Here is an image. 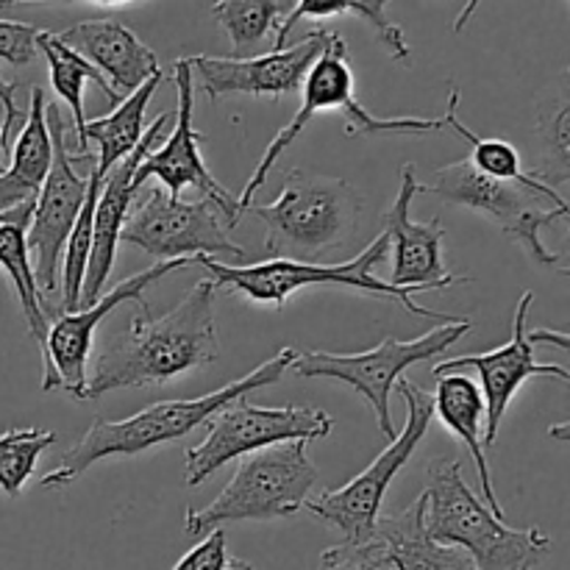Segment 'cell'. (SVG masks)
Returning a JSON list of instances; mask_svg holds the SVG:
<instances>
[{
	"label": "cell",
	"mask_w": 570,
	"mask_h": 570,
	"mask_svg": "<svg viewBox=\"0 0 570 570\" xmlns=\"http://www.w3.org/2000/svg\"><path fill=\"white\" fill-rule=\"evenodd\" d=\"M401 399L406 401V423L387 449L360 473L343 484L340 490L323 493L317 501H306L304 510L321 518L328 527L340 529L345 534V543H365L376 534V523L382 518V501L387 495L390 484L399 476L401 468L412 460L421 440L426 438L429 423H432V393L415 387L412 382L401 379L399 384Z\"/></svg>",
	"instance_id": "8fae6325"
},
{
	"label": "cell",
	"mask_w": 570,
	"mask_h": 570,
	"mask_svg": "<svg viewBox=\"0 0 570 570\" xmlns=\"http://www.w3.org/2000/svg\"><path fill=\"white\" fill-rule=\"evenodd\" d=\"M328 42L326 28L306 33L293 48L271 50L250 59H228V56H189L187 65L193 78H198V92L212 104L232 95L248 98H287L298 95L306 72L315 65Z\"/></svg>",
	"instance_id": "9a60e30c"
},
{
	"label": "cell",
	"mask_w": 570,
	"mask_h": 570,
	"mask_svg": "<svg viewBox=\"0 0 570 570\" xmlns=\"http://www.w3.org/2000/svg\"><path fill=\"white\" fill-rule=\"evenodd\" d=\"M317 111H343L345 115V134H429L445 128L443 117L440 120H426V117H376L365 109V106L356 100V81H354V67H351V53L345 39L337 31H328V42L323 48V53L317 56L315 65L306 72L304 83H301V109L295 111L293 120L282 128V131L273 137V142L267 145L265 156L256 165L254 176L248 178L245 189L237 198V212L239 217L248 212V206L254 204L256 193L262 189V184L267 181L271 170L276 167V161L282 159L284 150L301 137L306 126H309L312 117Z\"/></svg>",
	"instance_id": "5b68a950"
},
{
	"label": "cell",
	"mask_w": 570,
	"mask_h": 570,
	"mask_svg": "<svg viewBox=\"0 0 570 570\" xmlns=\"http://www.w3.org/2000/svg\"><path fill=\"white\" fill-rule=\"evenodd\" d=\"M26 200H33V198H28V195L22 193V189H17L14 184H11L9 178H6L3 173H0V212L14 209V206L26 204Z\"/></svg>",
	"instance_id": "e575fe53"
},
{
	"label": "cell",
	"mask_w": 570,
	"mask_h": 570,
	"mask_svg": "<svg viewBox=\"0 0 570 570\" xmlns=\"http://www.w3.org/2000/svg\"><path fill=\"white\" fill-rule=\"evenodd\" d=\"M53 443L56 434L48 429H9L0 434V490L9 499L22 493L42 451Z\"/></svg>",
	"instance_id": "f1b7e54d"
},
{
	"label": "cell",
	"mask_w": 570,
	"mask_h": 570,
	"mask_svg": "<svg viewBox=\"0 0 570 570\" xmlns=\"http://www.w3.org/2000/svg\"><path fill=\"white\" fill-rule=\"evenodd\" d=\"M61 45L87 59L117 98H128L156 76L159 59L154 50L120 20H87L56 33Z\"/></svg>",
	"instance_id": "ffe728a7"
},
{
	"label": "cell",
	"mask_w": 570,
	"mask_h": 570,
	"mask_svg": "<svg viewBox=\"0 0 570 570\" xmlns=\"http://www.w3.org/2000/svg\"><path fill=\"white\" fill-rule=\"evenodd\" d=\"M39 28L28 22L0 20V59L9 65H28L37 56Z\"/></svg>",
	"instance_id": "1f68e13d"
},
{
	"label": "cell",
	"mask_w": 570,
	"mask_h": 570,
	"mask_svg": "<svg viewBox=\"0 0 570 570\" xmlns=\"http://www.w3.org/2000/svg\"><path fill=\"white\" fill-rule=\"evenodd\" d=\"M317 570H395L387 546L379 538L365 543H340L321 554Z\"/></svg>",
	"instance_id": "4dcf8cb0"
},
{
	"label": "cell",
	"mask_w": 570,
	"mask_h": 570,
	"mask_svg": "<svg viewBox=\"0 0 570 570\" xmlns=\"http://www.w3.org/2000/svg\"><path fill=\"white\" fill-rule=\"evenodd\" d=\"M471 328L473 323L465 317H451V321L438 323V328H432L423 337H384L376 348L362 351V354H326V351L298 354V360L293 362V371L304 379H334V382L354 387L371 404L384 438L393 440L399 432H395L393 412H390V393L401 382L406 367L438 360L451 345L460 343Z\"/></svg>",
	"instance_id": "9c48e42d"
},
{
	"label": "cell",
	"mask_w": 570,
	"mask_h": 570,
	"mask_svg": "<svg viewBox=\"0 0 570 570\" xmlns=\"http://www.w3.org/2000/svg\"><path fill=\"white\" fill-rule=\"evenodd\" d=\"M423 495H417L406 510L379 518L376 534L387 546L395 570H473L465 551L434 543L423 527Z\"/></svg>",
	"instance_id": "603a6c76"
},
{
	"label": "cell",
	"mask_w": 570,
	"mask_h": 570,
	"mask_svg": "<svg viewBox=\"0 0 570 570\" xmlns=\"http://www.w3.org/2000/svg\"><path fill=\"white\" fill-rule=\"evenodd\" d=\"M209 432L198 445L184 449L187 462V488H198L212 473L220 471L232 460L256 454L262 449L282 443H309L332 434L334 417L317 406H256L248 395L228 404L226 410L209 417Z\"/></svg>",
	"instance_id": "30bf717a"
},
{
	"label": "cell",
	"mask_w": 570,
	"mask_h": 570,
	"mask_svg": "<svg viewBox=\"0 0 570 570\" xmlns=\"http://www.w3.org/2000/svg\"><path fill=\"white\" fill-rule=\"evenodd\" d=\"M37 50H42L45 59H48L50 83H53L56 95H59V98L70 106L72 120H76V134H78V154L76 156H89V154H83V122H87V117H83V83L95 81L98 87H104L106 98H109L115 106L120 104V98L111 92V87L106 83V78L100 76V72L95 70L87 59H81L76 50H70L67 45H61L56 33L39 31L37 33Z\"/></svg>",
	"instance_id": "484cf974"
},
{
	"label": "cell",
	"mask_w": 570,
	"mask_h": 570,
	"mask_svg": "<svg viewBox=\"0 0 570 570\" xmlns=\"http://www.w3.org/2000/svg\"><path fill=\"white\" fill-rule=\"evenodd\" d=\"M362 204V195L345 178L289 170L278 198L250 204L248 212L265 223V250L273 259L312 262L354 237Z\"/></svg>",
	"instance_id": "277c9868"
},
{
	"label": "cell",
	"mask_w": 570,
	"mask_h": 570,
	"mask_svg": "<svg viewBox=\"0 0 570 570\" xmlns=\"http://www.w3.org/2000/svg\"><path fill=\"white\" fill-rule=\"evenodd\" d=\"M390 239L387 234H379L356 259L343 262V265H315V262H293V259H267L259 265H226L220 259H209L200 256V265L212 273V287L220 289L228 287L239 293L243 298L254 301L259 306H284L289 295L306 287H348L367 293L371 298L399 301L406 312L417 317H449L440 312L426 309V306L415 304L410 289H395L387 282L376 276V267L387 259Z\"/></svg>",
	"instance_id": "ba28073f"
},
{
	"label": "cell",
	"mask_w": 570,
	"mask_h": 570,
	"mask_svg": "<svg viewBox=\"0 0 570 570\" xmlns=\"http://www.w3.org/2000/svg\"><path fill=\"white\" fill-rule=\"evenodd\" d=\"M120 243L134 245L159 262L200 259V256H226L243 262V245L228 239L226 223H220V209L204 200L170 198L161 187H154L139 204L131 206L120 228Z\"/></svg>",
	"instance_id": "7c38bea8"
},
{
	"label": "cell",
	"mask_w": 570,
	"mask_h": 570,
	"mask_svg": "<svg viewBox=\"0 0 570 570\" xmlns=\"http://www.w3.org/2000/svg\"><path fill=\"white\" fill-rule=\"evenodd\" d=\"M295 360H298V351L282 348L276 356L262 362L256 371H250L239 382L226 384V387L215 390L209 395H200V399L159 401V404H150L148 410L137 412V415L126 417V421H104V417H95L87 434L61 456V462L53 471L45 473L39 484L48 490L70 488L95 462L109 460V456H134L156 449V445L173 443V440L195 432L200 423L215 417L217 412L226 410L237 399H245L248 393L267 387V384H276L293 367Z\"/></svg>",
	"instance_id": "7a4b0ae2"
},
{
	"label": "cell",
	"mask_w": 570,
	"mask_h": 570,
	"mask_svg": "<svg viewBox=\"0 0 570 570\" xmlns=\"http://www.w3.org/2000/svg\"><path fill=\"white\" fill-rule=\"evenodd\" d=\"M161 78L165 76L156 72V76L150 78V81H145L137 92L122 98L111 115L83 122V154H89V142H98L100 156L95 159V173H98L100 178L109 176L111 167L120 159H126V156L139 145V139H142L145 134V109H148L150 98H154Z\"/></svg>",
	"instance_id": "d4e9b609"
},
{
	"label": "cell",
	"mask_w": 570,
	"mask_h": 570,
	"mask_svg": "<svg viewBox=\"0 0 570 570\" xmlns=\"http://www.w3.org/2000/svg\"><path fill=\"white\" fill-rule=\"evenodd\" d=\"M284 6L278 0H220L212 6V17L220 22L234 50H248L273 31Z\"/></svg>",
	"instance_id": "f546056e"
},
{
	"label": "cell",
	"mask_w": 570,
	"mask_h": 570,
	"mask_svg": "<svg viewBox=\"0 0 570 570\" xmlns=\"http://www.w3.org/2000/svg\"><path fill=\"white\" fill-rule=\"evenodd\" d=\"M187 265V259L159 262V265L148 267V271L120 282L111 293L100 295L98 304L78 312H65V315H59L56 321H50L48 337H45L42 345L45 393H50V390H65L72 399L83 401V393H87V362L89 351H92L95 328L106 321L109 312H115L117 306L126 304V301H134V304H139L148 312V301L142 298L145 289H148L150 284L159 282V278H165L167 273H176Z\"/></svg>",
	"instance_id": "5bb4252c"
},
{
	"label": "cell",
	"mask_w": 570,
	"mask_h": 570,
	"mask_svg": "<svg viewBox=\"0 0 570 570\" xmlns=\"http://www.w3.org/2000/svg\"><path fill=\"white\" fill-rule=\"evenodd\" d=\"M568 120H570V104H568V78H557L554 87L543 95L538 109V142L543 165L534 170L540 181L549 187L554 184H566L570 178V161H568Z\"/></svg>",
	"instance_id": "83f0119b"
},
{
	"label": "cell",
	"mask_w": 570,
	"mask_h": 570,
	"mask_svg": "<svg viewBox=\"0 0 570 570\" xmlns=\"http://www.w3.org/2000/svg\"><path fill=\"white\" fill-rule=\"evenodd\" d=\"M421 193H432L445 204L479 212L493 220L512 243L521 245L538 265L568 273L560 256L551 254L540 239L543 228L554 226L557 220H568V200L538 176L529 181H495L476 173L471 161L462 159L438 167L432 173V184H421Z\"/></svg>",
	"instance_id": "8992f818"
},
{
	"label": "cell",
	"mask_w": 570,
	"mask_h": 570,
	"mask_svg": "<svg viewBox=\"0 0 570 570\" xmlns=\"http://www.w3.org/2000/svg\"><path fill=\"white\" fill-rule=\"evenodd\" d=\"M317 468L306 454V443L271 445L243 456L232 482L204 510L184 512V532L200 540L223 523L278 521L304 510L315 488Z\"/></svg>",
	"instance_id": "52a82bcc"
},
{
	"label": "cell",
	"mask_w": 570,
	"mask_h": 570,
	"mask_svg": "<svg viewBox=\"0 0 570 570\" xmlns=\"http://www.w3.org/2000/svg\"><path fill=\"white\" fill-rule=\"evenodd\" d=\"M226 532H223V529H215V532H209L206 538H200V543L193 546V549L176 562L173 570H226Z\"/></svg>",
	"instance_id": "d6a6232c"
},
{
	"label": "cell",
	"mask_w": 570,
	"mask_h": 570,
	"mask_svg": "<svg viewBox=\"0 0 570 570\" xmlns=\"http://www.w3.org/2000/svg\"><path fill=\"white\" fill-rule=\"evenodd\" d=\"M421 193V181L415 178V165L401 167V189L393 206L384 215V234L393 248V278L390 287L410 289V293H438L456 282H471L468 276L449 273L443 265L445 228L440 217L429 223L412 220V200Z\"/></svg>",
	"instance_id": "ac0fdd59"
},
{
	"label": "cell",
	"mask_w": 570,
	"mask_h": 570,
	"mask_svg": "<svg viewBox=\"0 0 570 570\" xmlns=\"http://www.w3.org/2000/svg\"><path fill=\"white\" fill-rule=\"evenodd\" d=\"M462 460L440 456L426 468L423 527L440 546L465 551L473 570H534L551 554L540 529H510L468 488Z\"/></svg>",
	"instance_id": "3957f363"
},
{
	"label": "cell",
	"mask_w": 570,
	"mask_h": 570,
	"mask_svg": "<svg viewBox=\"0 0 570 570\" xmlns=\"http://www.w3.org/2000/svg\"><path fill=\"white\" fill-rule=\"evenodd\" d=\"M432 410L443 421V426L471 451L479 479H482V501L499 521H504V507L495 499L488 449H484V399L479 384L473 379L462 376V373L438 376V390L432 393Z\"/></svg>",
	"instance_id": "44dd1931"
},
{
	"label": "cell",
	"mask_w": 570,
	"mask_h": 570,
	"mask_svg": "<svg viewBox=\"0 0 570 570\" xmlns=\"http://www.w3.org/2000/svg\"><path fill=\"white\" fill-rule=\"evenodd\" d=\"M173 83H176L178 89L176 128H173V134L165 139L161 148H154L142 161H139L137 173H134V187L142 189V184L148 181V178H159L170 198H181V193L187 187L200 189V193L220 209V215L226 217V228L237 226V198L212 176L204 156H200L204 134L193 128L195 83L187 59H178L176 67H173Z\"/></svg>",
	"instance_id": "2e32d148"
},
{
	"label": "cell",
	"mask_w": 570,
	"mask_h": 570,
	"mask_svg": "<svg viewBox=\"0 0 570 570\" xmlns=\"http://www.w3.org/2000/svg\"><path fill=\"white\" fill-rule=\"evenodd\" d=\"M45 120H48L53 159H50V170L39 187L37 200H33L26 245L28 256H33V262H37L33 276H37L39 289H42L45 298H50L59 289L61 254H65V245L70 239L72 226H76L83 198H87L89 178L78 176L76 156L67 150L65 117L56 109H45Z\"/></svg>",
	"instance_id": "4fadbf2b"
},
{
	"label": "cell",
	"mask_w": 570,
	"mask_h": 570,
	"mask_svg": "<svg viewBox=\"0 0 570 570\" xmlns=\"http://www.w3.org/2000/svg\"><path fill=\"white\" fill-rule=\"evenodd\" d=\"M0 154H3V150H0ZM0 173H6V165H3V159H0Z\"/></svg>",
	"instance_id": "8d00e7d4"
},
{
	"label": "cell",
	"mask_w": 570,
	"mask_h": 570,
	"mask_svg": "<svg viewBox=\"0 0 570 570\" xmlns=\"http://www.w3.org/2000/svg\"><path fill=\"white\" fill-rule=\"evenodd\" d=\"M215 293L209 278H200L165 317L134 315L131 328L95 356L83 401L115 390L165 384L209 367L220 354Z\"/></svg>",
	"instance_id": "6da1fadb"
},
{
	"label": "cell",
	"mask_w": 570,
	"mask_h": 570,
	"mask_svg": "<svg viewBox=\"0 0 570 570\" xmlns=\"http://www.w3.org/2000/svg\"><path fill=\"white\" fill-rule=\"evenodd\" d=\"M14 92L17 83H9L0 78V104H3V120H0V150L11 148V134H14V122L26 120L20 109L14 104Z\"/></svg>",
	"instance_id": "836d02e7"
},
{
	"label": "cell",
	"mask_w": 570,
	"mask_h": 570,
	"mask_svg": "<svg viewBox=\"0 0 570 570\" xmlns=\"http://www.w3.org/2000/svg\"><path fill=\"white\" fill-rule=\"evenodd\" d=\"M534 304V293L527 289L518 301L515 317H512V340L504 343L501 348L484 351V354H471V356H456V360L440 362L434 365L432 376H445V373H460L465 367H473L482 379V399H484V449L495 443L499 438L501 421H504L507 410H510V401L515 399L518 390L534 376H549L568 382L570 373L560 365H540L534 360V343L527 334V317L529 309Z\"/></svg>",
	"instance_id": "e0dca14e"
},
{
	"label": "cell",
	"mask_w": 570,
	"mask_h": 570,
	"mask_svg": "<svg viewBox=\"0 0 570 570\" xmlns=\"http://www.w3.org/2000/svg\"><path fill=\"white\" fill-rule=\"evenodd\" d=\"M226 570H254V566H250V562H245V560H228Z\"/></svg>",
	"instance_id": "d590c367"
},
{
	"label": "cell",
	"mask_w": 570,
	"mask_h": 570,
	"mask_svg": "<svg viewBox=\"0 0 570 570\" xmlns=\"http://www.w3.org/2000/svg\"><path fill=\"white\" fill-rule=\"evenodd\" d=\"M33 200H26V204L14 206L9 212H0V267H3L11 287H14L22 317L28 323V332H31V337L39 343V351H42L50 326L48 298L39 289L26 245L28 223H31L33 215Z\"/></svg>",
	"instance_id": "7402d4cb"
},
{
	"label": "cell",
	"mask_w": 570,
	"mask_h": 570,
	"mask_svg": "<svg viewBox=\"0 0 570 570\" xmlns=\"http://www.w3.org/2000/svg\"><path fill=\"white\" fill-rule=\"evenodd\" d=\"M332 17H356V20L365 22L367 28H373V37L376 42L387 50V56L399 65H412V50L406 42L401 26H395L387 17V3L382 0H301L289 9V14L284 20L276 22V45L273 50H284L287 42V33L298 26L301 20H332Z\"/></svg>",
	"instance_id": "cb8c5ba5"
},
{
	"label": "cell",
	"mask_w": 570,
	"mask_h": 570,
	"mask_svg": "<svg viewBox=\"0 0 570 570\" xmlns=\"http://www.w3.org/2000/svg\"><path fill=\"white\" fill-rule=\"evenodd\" d=\"M165 122L167 115L161 111V115L145 128L137 148H134L126 159L117 161L109 170V176L104 178V184H100L98 204H95L92 215V245H89V259L81 284V309L98 304L100 295H104V284L109 282L117 245H120V228L122 223H126L128 212H131L134 206V198H137L139 193V189L134 187V173H137L139 161L154 150L156 139L161 137Z\"/></svg>",
	"instance_id": "d6986e66"
},
{
	"label": "cell",
	"mask_w": 570,
	"mask_h": 570,
	"mask_svg": "<svg viewBox=\"0 0 570 570\" xmlns=\"http://www.w3.org/2000/svg\"><path fill=\"white\" fill-rule=\"evenodd\" d=\"M45 109H48L45 92L39 87H31V106H28L20 134H17L14 145H11V165L3 173L28 198H37L39 187H42L45 176L50 170V159H53V145H50Z\"/></svg>",
	"instance_id": "4316f807"
}]
</instances>
